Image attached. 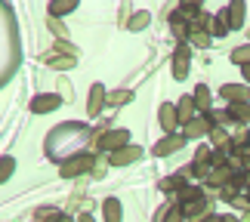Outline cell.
Masks as SVG:
<instances>
[{
  "label": "cell",
  "mask_w": 250,
  "mask_h": 222,
  "mask_svg": "<svg viewBox=\"0 0 250 222\" xmlns=\"http://www.w3.org/2000/svg\"><path fill=\"white\" fill-rule=\"evenodd\" d=\"M127 139H130V133L127 130H111V133H99V139H96V145H99L102 151H121V148H127Z\"/></svg>",
  "instance_id": "obj_1"
},
{
  "label": "cell",
  "mask_w": 250,
  "mask_h": 222,
  "mask_svg": "<svg viewBox=\"0 0 250 222\" xmlns=\"http://www.w3.org/2000/svg\"><path fill=\"white\" fill-rule=\"evenodd\" d=\"M90 167H93L90 154H78V158H68V163H62V176L71 179V176H78V173H86Z\"/></svg>",
  "instance_id": "obj_2"
},
{
  "label": "cell",
  "mask_w": 250,
  "mask_h": 222,
  "mask_svg": "<svg viewBox=\"0 0 250 222\" xmlns=\"http://www.w3.org/2000/svg\"><path fill=\"white\" fill-rule=\"evenodd\" d=\"M219 93H223V99H229L232 105H244V102H250V86H241V83H226Z\"/></svg>",
  "instance_id": "obj_3"
},
{
  "label": "cell",
  "mask_w": 250,
  "mask_h": 222,
  "mask_svg": "<svg viewBox=\"0 0 250 222\" xmlns=\"http://www.w3.org/2000/svg\"><path fill=\"white\" fill-rule=\"evenodd\" d=\"M59 96L56 93H43V96H34L31 99V111L34 114H46V111H53V108H59Z\"/></svg>",
  "instance_id": "obj_4"
},
{
  "label": "cell",
  "mask_w": 250,
  "mask_h": 222,
  "mask_svg": "<svg viewBox=\"0 0 250 222\" xmlns=\"http://www.w3.org/2000/svg\"><path fill=\"white\" fill-rule=\"evenodd\" d=\"M179 213H182V216H204V213H207V201H204V195L182 201V210H179Z\"/></svg>",
  "instance_id": "obj_5"
},
{
  "label": "cell",
  "mask_w": 250,
  "mask_h": 222,
  "mask_svg": "<svg viewBox=\"0 0 250 222\" xmlns=\"http://www.w3.org/2000/svg\"><path fill=\"white\" fill-rule=\"evenodd\" d=\"M213 130V123H210V118L204 114V118H195L186 123V136H207V133Z\"/></svg>",
  "instance_id": "obj_6"
},
{
  "label": "cell",
  "mask_w": 250,
  "mask_h": 222,
  "mask_svg": "<svg viewBox=\"0 0 250 222\" xmlns=\"http://www.w3.org/2000/svg\"><path fill=\"white\" fill-rule=\"evenodd\" d=\"M139 154H142V151H139L136 145H127V148H121V151L111 154V163H114V167H127V163H133Z\"/></svg>",
  "instance_id": "obj_7"
},
{
  "label": "cell",
  "mask_w": 250,
  "mask_h": 222,
  "mask_svg": "<svg viewBox=\"0 0 250 222\" xmlns=\"http://www.w3.org/2000/svg\"><path fill=\"white\" fill-rule=\"evenodd\" d=\"M173 74H176L179 81L188 74V46H186V43H179V46H176V62H173Z\"/></svg>",
  "instance_id": "obj_8"
},
{
  "label": "cell",
  "mask_w": 250,
  "mask_h": 222,
  "mask_svg": "<svg viewBox=\"0 0 250 222\" xmlns=\"http://www.w3.org/2000/svg\"><path fill=\"white\" fill-rule=\"evenodd\" d=\"M191 173H195V176H210V148H198Z\"/></svg>",
  "instance_id": "obj_9"
},
{
  "label": "cell",
  "mask_w": 250,
  "mask_h": 222,
  "mask_svg": "<svg viewBox=\"0 0 250 222\" xmlns=\"http://www.w3.org/2000/svg\"><path fill=\"white\" fill-rule=\"evenodd\" d=\"M182 145H186V136H167L164 142H158V145H155V154H158V158H164V154H170V151H179Z\"/></svg>",
  "instance_id": "obj_10"
},
{
  "label": "cell",
  "mask_w": 250,
  "mask_h": 222,
  "mask_svg": "<svg viewBox=\"0 0 250 222\" xmlns=\"http://www.w3.org/2000/svg\"><path fill=\"white\" fill-rule=\"evenodd\" d=\"M176 123H179L176 108L173 105H161V127H164V133H176Z\"/></svg>",
  "instance_id": "obj_11"
},
{
  "label": "cell",
  "mask_w": 250,
  "mask_h": 222,
  "mask_svg": "<svg viewBox=\"0 0 250 222\" xmlns=\"http://www.w3.org/2000/svg\"><path fill=\"white\" fill-rule=\"evenodd\" d=\"M176 118H179L182 123L195 121V96H186V99L179 102V111H176Z\"/></svg>",
  "instance_id": "obj_12"
},
{
  "label": "cell",
  "mask_w": 250,
  "mask_h": 222,
  "mask_svg": "<svg viewBox=\"0 0 250 222\" xmlns=\"http://www.w3.org/2000/svg\"><path fill=\"white\" fill-rule=\"evenodd\" d=\"M102 102H105V93H102V86L96 83L93 90H90V105H86V111H90V114H99V108H102Z\"/></svg>",
  "instance_id": "obj_13"
},
{
  "label": "cell",
  "mask_w": 250,
  "mask_h": 222,
  "mask_svg": "<svg viewBox=\"0 0 250 222\" xmlns=\"http://www.w3.org/2000/svg\"><path fill=\"white\" fill-rule=\"evenodd\" d=\"M229 179H232V170H229V167H216V170L207 176L210 185H229Z\"/></svg>",
  "instance_id": "obj_14"
},
{
  "label": "cell",
  "mask_w": 250,
  "mask_h": 222,
  "mask_svg": "<svg viewBox=\"0 0 250 222\" xmlns=\"http://www.w3.org/2000/svg\"><path fill=\"white\" fill-rule=\"evenodd\" d=\"M201 13H204V9H201L198 3H182V6H179V13H176V16L182 19V22H188V19H191V22H195V19H198Z\"/></svg>",
  "instance_id": "obj_15"
},
{
  "label": "cell",
  "mask_w": 250,
  "mask_h": 222,
  "mask_svg": "<svg viewBox=\"0 0 250 222\" xmlns=\"http://www.w3.org/2000/svg\"><path fill=\"white\" fill-rule=\"evenodd\" d=\"M105 222H121V201H105Z\"/></svg>",
  "instance_id": "obj_16"
},
{
  "label": "cell",
  "mask_w": 250,
  "mask_h": 222,
  "mask_svg": "<svg viewBox=\"0 0 250 222\" xmlns=\"http://www.w3.org/2000/svg\"><path fill=\"white\" fill-rule=\"evenodd\" d=\"M244 22V3H232L229 6V28H238Z\"/></svg>",
  "instance_id": "obj_17"
},
{
  "label": "cell",
  "mask_w": 250,
  "mask_h": 222,
  "mask_svg": "<svg viewBox=\"0 0 250 222\" xmlns=\"http://www.w3.org/2000/svg\"><path fill=\"white\" fill-rule=\"evenodd\" d=\"M229 118L232 121H250V102H244V105H232V108H229Z\"/></svg>",
  "instance_id": "obj_18"
},
{
  "label": "cell",
  "mask_w": 250,
  "mask_h": 222,
  "mask_svg": "<svg viewBox=\"0 0 250 222\" xmlns=\"http://www.w3.org/2000/svg\"><path fill=\"white\" fill-rule=\"evenodd\" d=\"M71 9H78L74 0H56V3H50V13L53 16H65V13H71Z\"/></svg>",
  "instance_id": "obj_19"
},
{
  "label": "cell",
  "mask_w": 250,
  "mask_h": 222,
  "mask_svg": "<svg viewBox=\"0 0 250 222\" xmlns=\"http://www.w3.org/2000/svg\"><path fill=\"white\" fill-rule=\"evenodd\" d=\"M195 105L201 111H210V93H207V86H198L195 90Z\"/></svg>",
  "instance_id": "obj_20"
},
{
  "label": "cell",
  "mask_w": 250,
  "mask_h": 222,
  "mask_svg": "<svg viewBox=\"0 0 250 222\" xmlns=\"http://www.w3.org/2000/svg\"><path fill=\"white\" fill-rule=\"evenodd\" d=\"M226 31H229V16H226V9L216 16V22H213V34L216 37H226Z\"/></svg>",
  "instance_id": "obj_21"
},
{
  "label": "cell",
  "mask_w": 250,
  "mask_h": 222,
  "mask_svg": "<svg viewBox=\"0 0 250 222\" xmlns=\"http://www.w3.org/2000/svg\"><path fill=\"white\" fill-rule=\"evenodd\" d=\"M74 62H78V59H74V56H50V65H53V68H71V65Z\"/></svg>",
  "instance_id": "obj_22"
},
{
  "label": "cell",
  "mask_w": 250,
  "mask_h": 222,
  "mask_svg": "<svg viewBox=\"0 0 250 222\" xmlns=\"http://www.w3.org/2000/svg\"><path fill=\"white\" fill-rule=\"evenodd\" d=\"M13 170H16L13 158H0V182H6L9 176H13Z\"/></svg>",
  "instance_id": "obj_23"
},
{
  "label": "cell",
  "mask_w": 250,
  "mask_h": 222,
  "mask_svg": "<svg viewBox=\"0 0 250 222\" xmlns=\"http://www.w3.org/2000/svg\"><path fill=\"white\" fill-rule=\"evenodd\" d=\"M232 62H238V65H250V43H247V46H238V50L232 53Z\"/></svg>",
  "instance_id": "obj_24"
},
{
  "label": "cell",
  "mask_w": 250,
  "mask_h": 222,
  "mask_svg": "<svg viewBox=\"0 0 250 222\" xmlns=\"http://www.w3.org/2000/svg\"><path fill=\"white\" fill-rule=\"evenodd\" d=\"M170 25H173V31H176V37H188V34H191V28L182 22L179 16H173V19H170Z\"/></svg>",
  "instance_id": "obj_25"
},
{
  "label": "cell",
  "mask_w": 250,
  "mask_h": 222,
  "mask_svg": "<svg viewBox=\"0 0 250 222\" xmlns=\"http://www.w3.org/2000/svg\"><path fill=\"white\" fill-rule=\"evenodd\" d=\"M105 99H108L111 105H121V102H130V99H133V93H130V90H118V93H108Z\"/></svg>",
  "instance_id": "obj_26"
},
{
  "label": "cell",
  "mask_w": 250,
  "mask_h": 222,
  "mask_svg": "<svg viewBox=\"0 0 250 222\" xmlns=\"http://www.w3.org/2000/svg\"><path fill=\"white\" fill-rule=\"evenodd\" d=\"M161 188H164V191H176V188H182V179L179 176H167L164 182H161Z\"/></svg>",
  "instance_id": "obj_27"
},
{
  "label": "cell",
  "mask_w": 250,
  "mask_h": 222,
  "mask_svg": "<svg viewBox=\"0 0 250 222\" xmlns=\"http://www.w3.org/2000/svg\"><path fill=\"white\" fill-rule=\"evenodd\" d=\"M201 195V188L198 185H186V188H179V201H188V198H198Z\"/></svg>",
  "instance_id": "obj_28"
},
{
  "label": "cell",
  "mask_w": 250,
  "mask_h": 222,
  "mask_svg": "<svg viewBox=\"0 0 250 222\" xmlns=\"http://www.w3.org/2000/svg\"><path fill=\"white\" fill-rule=\"evenodd\" d=\"M142 25H148V13H139V16L130 19V28H133V31H139Z\"/></svg>",
  "instance_id": "obj_29"
},
{
  "label": "cell",
  "mask_w": 250,
  "mask_h": 222,
  "mask_svg": "<svg viewBox=\"0 0 250 222\" xmlns=\"http://www.w3.org/2000/svg\"><path fill=\"white\" fill-rule=\"evenodd\" d=\"M188 37H191V43H195V46H210V37L201 34V31L198 34H188Z\"/></svg>",
  "instance_id": "obj_30"
},
{
  "label": "cell",
  "mask_w": 250,
  "mask_h": 222,
  "mask_svg": "<svg viewBox=\"0 0 250 222\" xmlns=\"http://www.w3.org/2000/svg\"><path fill=\"white\" fill-rule=\"evenodd\" d=\"M219 195H223V201H232V198H235V185H226Z\"/></svg>",
  "instance_id": "obj_31"
},
{
  "label": "cell",
  "mask_w": 250,
  "mask_h": 222,
  "mask_svg": "<svg viewBox=\"0 0 250 222\" xmlns=\"http://www.w3.org/2000/svg\"><path fill=\"white\" fill-rule=\"evenodd\" d=\"M167 222H182V213H176V210H173V213H170V219Z\"/></svg>",
  "instance_id": "obj_32"
},
{
  "label": "cell",
  "mask_w": 250,
  "mask_h": 222,
  "mask_svg": "<svg viewBox=\"0 0 250 222\" xmlns=\"http://www.w3.org/2000/svg\"><path fill=\"white\" fill-rule=\"evenodd\" d=\"M219 222H238L235 216H219Z\"/></svg>",
  "instance_id": "obj_33"
},
{
  "label": "cell",
  "mask_w": 250,
  "mask_h": 222,
  "mask_svg": "<svg viewBox=\"0 0 250 222\" xmlns=\"http://www.w3.org/2000/svg\"><path fill=\"white\" fill-rule=\"evenodd\" d=\"M241 68H244V77H247V81H250V65H241Z\"/></svg>",
  "instance_id": "obj_34"
},
{
  "label": "cell",
  "mask_w": 250,
  "mask_h": 222,
  "mask_svg": "<svg viewBox=\"0 0 250 222\" xmlns=\"http://www.w3.org/2000/svg\"><path fill=\"white\" fill-rule=\"evenodd\" d=\"M78 222H93V216H86V213H83V216H81Z\"/></svg>",
  "instance_id": "obj_35"
},
{
  "label": "cell",
  "mask_w": 250,
  "mask_h": 222,
  "mask_svg": "<svg viewBox=\"0 0 250 222\" xmlns=\"http://www.w3.org/2000/svg\"><path fill=\"white\" fill-rule=\"evenodd\" d=\"M204 222H219V216H204Z\"/></svg>",
  "instance_id": "obj_36"
},
{
  "label": "cell",
  "mask_w": 250,
  "mask_h": 222,
  "mask_svg": "<svg viewBox=\"0 0 250 222\" xmlns=\"http://www.w3.org/2000/svg\"><path fill=\"white\" fill-rule=\"evenodd\" d=\"M244 222H250V207H247V213H244Z\"/></svg>",
  "instance_id": "obj_37"
},
{
  "label": "cell",
  "mask_w": 250,
  "mask_h": 222,
  "mask_svg": "<svg viewBox=\"0 0 250 222\" xmlns=\"http://www.w3.org/2000/svg\"><path fill=\"white\" fill-rule=\"evenodd\" d=\"M247 145H250V136H247Z\"/></svg>",
  "instance_id": "obj_38"
},
{
  "label": "cell",
  "mask_w": 250,
  "mask_h": 222,
  "mask_svg": "<svg viewBox=\"0 0 250 222\" xmlns=\"http://www.w3.org/2000/svg\"><path fill=\"white\" fill-rule=\"evenodd\" d=\"M247 37H250V31H247Z\"/></svg>",
  "instance_id": "obj_39"
}]
</instances>
